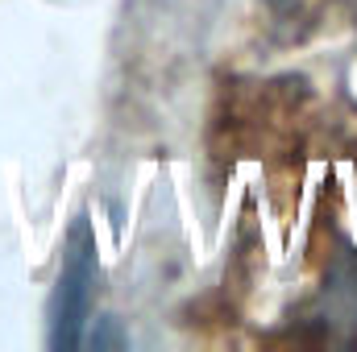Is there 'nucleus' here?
<instances>
[{"instance_id": "f257e3e1", "label": "nucleus", "mask_w": 357, "mask_h": 352, "mask_svg": "<svg viewBox=\"0 0 357 352\" xmlns=\"http://www.w3.org/2000/svg\"><path fill=\"white\" fill-rule=\"evenodd\" d=\"M91 290H96V237L88 216H75L67 232L63 269L50 294V349L71 352L84 344V328L91 315Z\"/></svg>"}]
</instances>
